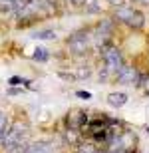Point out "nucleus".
<instances>
[{
    "instance_id": "9d476101",
    "label": "nucleus",
    "mask_w": 149,
    "mask_h": 153,
    "mask_svg": "<svg viewBox=\"0 0 149 153\" xmlns=\"http://www.w3.org/2000/svg\"><path fill=\"white\" fill-rule=\"evenodd\" d=\"M8 129H10V119H8V115H6L4 111H0V141L4 139Z\"/></svg>"
},
{
    "instance_id": "6e6552de",
    "label": "nucleus",
    "mask_w": 149,
    "mask_h": 153,
    "mask_svg": "<svg viewBox=\"0 0 149 153\" xmlns=\"http://www.w3.org/2000/svg\"><path fill=\"white\" fill-rule=\"evenodd\" d=\"M76 151H80V153H98L99 145H98V143H93L92 139H90V141H84V139H82V141L76 145Z\"/></svg>"
},
{
    "instance_id": "4468645a",
    "label": "nucleus",
    "mask_w": 149,
    "mask_h": 153,
    "mask_svg": "<svg viewBox=\"0 0 149 153\" xmlns=\"http://www.w3.org/2000/svg\"><path fill=\"white\" fill-rule=\"evenodd\" d=\"M68 4L76 6V8H84V6L87 4V0H68Z\"/></svg>"
},
{
    "instance_id": "2eb2a0df",
    "label": "nucleus",
    "mask_w": 149,
    "mask_h": 153,
    "mask_svg": "<svg viewBox=\"0 0 149 153\" xmlns=\"http://www.w3.org/2000/svg\"><path fill=\"white\" fill-rule=\"evenodd\" d=\"M8 85H12V88H14V85H22V78H18V76L10 78L8 79Z\"/></svg>"
},
{
    "instance_id": "f8f14e48",
    "label": "nucleus",
    "mask_w": 149,
    "mask_h": 153,
    "mask_svg": "<svg viewBox=\"0 0 149 153\" xmlns=\"http://www.w3.org/2000/svg\"><path fill=\"white\" fill-rule=\"evenodd\" d=\"M32 38H36V40H56V32L54 30H38Z\"/></svg>"
},
{
    "instance_id": "7ed1b4c3",
    "label": "nucleus",
    "mask_w": 149,
    "mask_h": 153,
    "mask_svg": "<svg viewBox=\"0 0 149 153\" xmlns=\"http://www.w3.org/2000/svg\"><path fill=\"white\" fill-rule=\"evenodd\" d=\"M137 76H139V70L135 68V66L123 64V66L117 70V74L113 76V79L117 82V84H121V85H135Z\"/></svg>"
},
{
    "instance_id": "f03ea898",
    "label": "nucleus",
    "mask_w": 149,
    "mask_h": 153,
    "mask_svg": "<svg viewBox=\"0 0 149 153\" xmlns=\"http://www.w3.org/2000/svg\"><path fill=\"white\" fill-rule=\"evenodd\" d=\"M66 46H68L70 54L74 56H86L90 48H92V34L87 32H76L66 40Z\"/></svg>"
},
{
    "instance_id": "f257e3e1",
    "label": "nucleus",
    "mask_w": 149,
    "mask_h": 153,
    "mask_svg": "<svg viewBox=\"0 0 149 153\" xmlns=\"http://www.w3.org/2000/svg\"><path fill=\"white\" fill-rule=\"evenodd\" d=\"M123 64H125V58H123V52H121L117 46L109 44L107 48L102 52V66L107 70L111 76L117 74V70H119Z\"/></svg>"
},
{
    "instance_id": "9b49d317",
    "label": "nucleus",
    "mask_w": 149,
    "mask_h": 153,
    "mask_svg": "<svg viewBox=\"0 0 149 153\" xmlns=\"http://www.w3.org/2000/svg\"><path fill=\"white\" fill-rule=\"evenodd\" d=\"M84 10H86V14H102V4H99L98 0H87Z\"/></svg>"
},
{
    "instance_id": "423d86ee",
    "label": "nucleus",
    "mask_w": 149,
    "mask_h": 153,
    "mask_svg": "<svg viewBox=\"0 0 149 153\" xmlns=\"http://www.w3.org/2000/svg\"><path fill=\"white\" fill-rule=\"evenodd\" d=\"M125 26H129V28L135 30V32L143 30V26H145V14L139 10V8H135V10H133V14H131V18L127 20Z\"/></svg>"
},
{
    "instance_id": "f3484780",
    "label": "nucleus",
    "mask_w": 149,
    "mask_h": 153,
    "mask_svg": "<svg viewBox=\"0 0 149 153\" xmlns=\"http://www.w3.org/2000/svg\"><path fill=\"white\" fill-rule=\"evenodd\" d=\"M76 96L82 97V100H92V94L90 91H76Z\"/></svg>"
},
{
    "instance_id": "20e7f679",
    "label": "nucleus",
    "mask_w": 149,
    "mask_h": 153,
    "mask_svg": "<svg viewBox=\"0 0 149 153\" xmlns=\"http://www.w3.org/2000/svg\"><path fill=\"white\" fill-rule=\"evenodd\" d=\"M52 151H54V143L40 139V141H32V143H28V145L24 147L22 153H52Z\"/></svg>"
},
{
    "instance_id": "ddd939ff",
    "label": "nucleus",
    "mask_w": 149,
    "mask_h": 153,
    "mask_svg": "<svg viewBox=\"0 0 149 153\" xmlns=\"http://www.w3.org/2000/svg\"><path fill=\"white\" fill-rule=\"evenodd\" d=\"M111 8H119V6H123V4H127V0H105Z\"/></svg>"
},
{
    "instance_id": "a211bd4d",
    "label": "nucleus",
    "mask_w": 149,
    "mask_h": 153,
    "mask_svg": "<svg viewBox=\"0 0 149 153\" xmlns=\"http://www.w3.org/2000/svg\"><path fill=\"white\" fill-rule=\"evenodd\" d=\"M137 4H143V6H149V0H137Z\"/></svg>"
},
{
    "instance_id": "39448f33",
    "label": "nucleus",
    "mask_w": 149,
    "mask_h": 153,
    "mask_svg": "<svg viewBox=\"0 0 149 153\" xmlns=\"http://www.w3.org/2000/svg\"><path fill=\"white\" fill-rule=\"evenodd\" d=\"M133 8L131 4H123V6H119V8H113V20L117 24H127V20L131 18V14H133Z\"/></svg>"
},
{
    "instance_id": "1a4fd4ad",
    "label": "nucleus",
    "mask_w": 149,
    "mask_h": 153,
    "mask_svg": "<svg viewBox=\"0 0 149 153\" xmlns=\"http://www.w3.org/2000/svg\"><path fill=\"white\" fill-rule=\"evenodd\" d=\"M32 60L34 62H48L50 60V50H46V48H36L34 54H32Z\"/></svg>"
},
{
    "instance_id": "aec40b11",
    "label": "nucleus",
    "mask_w": 149,
    "mask_h": 153,
    "mask_svg": "<svg viewBox=\"0 0 149 153\" xmlns=\"http://www.w3.org/2000/svg\"><path fill=\"white\" fill-rule=\"evenodd\" d=\"M127 2H137V0H127Z\"/></svg>"
},
{
    "instance_id": "412c9836",
    "label": "nucleus",
    "mask_w": 149,
    "mask_h": 153,
    "mask_svg": "<svg viewBox=\"0 0 149 153\" xmlns=\"http://www.w3.org/2000/svg\"><path fill=\"white\" fill-rule=\"evenodd\" d=\"M74 153H80V151H74Z\"/></svg>"
},
{
    "instance_id": "6ab92c4d",
    "label": "nucleus",
    "mask_w": 149,
    "mask_h": 153,
    "mask_svg": "<svg viewBox=\"0 0 149 153\" xmlns=\"http://www.w3.org/2000/svg\"><path fill=\"white\" fill-rule=\"evenodd\" d=\"M145 131H147V133H149V125H147V127H145Z\"/></svg>"
},
{
    "instance_id": "0eeeda50",
    "label": "nucleus",
    "mask_w": 149,
    "mask_h": 153,
    "mask_svg": "<svg viewBox=\"0 0 149 153\" xmlns=\"http://www.w3.org/2000/svg\"><path fill=\"white\" fill-rule=\"evenodd\" d=\"M127 94H123V91H111V94H107V105H111V108L115 109H119L123 108L127 103Z\"/></svg>"
},
{
    "instance_id": "dca6fc26",
    "label": "nucleus",
    "mask_w": 149,
    "mask_h": 153,
    "mask_svg": "<svg viewBox=\"0 0 149 153\" xmlns=\"http://www.w3.org/2000/svg\"><path fill=\"white\" fill-rule=\"evenodd\" d=\"M90 74H92V70H84V68H80V70H78V76H76V78H87V76H90Z\"/></svg>"
}]
</instances>
